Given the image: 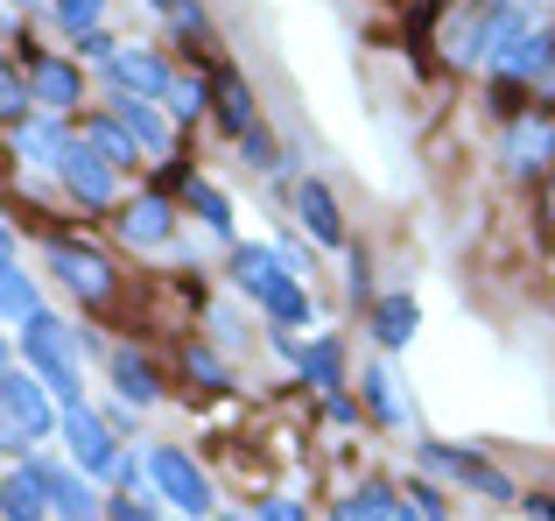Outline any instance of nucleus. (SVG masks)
<instances>
[{
    "instance_id": "1",
    "label": "nucleus",
    "mask_w": 555,
    "mask_h": 521,
    "mask_svg": "<svg viewBox=\"0 0 555 521\" xmlns=\"http://www.w3.org/2000/svg\"><path fill=\"white\" fill-rule=\"evenodd\" d=\"M232 289H240L246 303H260L268 310V325H310V282H302L296 268L282 260V247H232Z\"/></svg>"
},
{
    "instance_id": "2",
    "label": "nucleus",
    "mask_w": 555,
    "mask_h": 521,
    "mask_svg": "<svg viewBox=\"0 0 555 521\" xmlns=\"http://www.w3.org/2000/svg\"><path fill=\"white\" fill-rule=\"evenodd\" d=\"M22 367L50 387L64 409H85V373H78V331L64 317L42 310L36 325H22Z\"/></svg>"
},
{
    "instance_id": "3",
    "label": "nucleus",
    "mask_w": 555,
    "mask_h": 521,
    "mask_svg": "<svg viewBox=\"0 0 555 521\" xmlns=\"http://www.w3.org/2000/svg\"><path fill=\"white\" fill-rule=\"evenodd\" d=\"M42 260L56 268V282H64L70 296L85 303V310H106V303L120 296V268H113V260L99 254L92 240H64V233H56V240H50V254H42Z\"/></svg>"
},
{
    "instance_id": "4",
    "label": "nucleus",
    "mask_w": 555,
    "mask_h": 521,
    "mask_svg": "<svg viewBox=\"0 0 555 521\" xmlns=\"http://www.w3.org/2000/svg\"><path fill=\"white\" fill-rule=\"evenodd\" d=\"M0 409H8V452L22 458L28 444H42L56 430V416H50V387L36 381L28 367H8L0 373Z\"/></svg>"
},
{
    "instance_id": "5",
    "label": "nucleus",
    "mask_w": 555,
    "mask_h": 521,
    "mask_svg": "<svg viewBox=\"0 0 555 521\" xmlns=\"http://www.w3.org/2000/svg\"><path fill=\"white\" fill-rule=\"evenodd\" d=\"M99 78H106V92H113V99L127 92V99H155V106H169V92L183 85V71L169 64L163 50H149V42H127V50L113 56L106 71H99Z\"/></svg>"
},
{
    "instance_id": "6",
    "label": "nucleus",
    "mask_w": 555,
    "mask_h": 521,
    "mask_svg": "<svg viewBox=\"0 0 555 521\" xmlns=\"http://www.w3.org/2000/svg\"><path fill=\"white\" fill-rule=\"evenodd\" d=\"M149 480H155V494H163L177 514H190V521L218 508V494H211V480H204V466H197L190 452H177V444H155V452H149Z\"/></svg>"
},
{
    "instance_id": "7",
    "label": "nucleus",
    "mask_w": 555,
    "mask_h": 521,
    "mask_svg": "<svg viewBox=\"0 0 555 521\" xmlns=\"http://www.w3.org/2000/svg\"><path fill=\"white\" fill-rule=\"evenodd\" d=\"M56 177H64V191H70V205H78V212H120L127 205V198H120V169L85 141V127H78V149L64 155Z\"/></svg>"
},
{
    "instance_id": "8",
    "label": "nucleus",
    "mask_w": 555,
    "mask_h": 521,
    "mask_svg": "<svg viewBox=\"0 0 555 521\" xmlns=\"http://www.w3.org/2000/svg\"><path fill=\"white\" fill-rule=\"evenodd\" d=\"M500 163L506 177H548L555 169V113H520L514 127H500Z\"/></svg>"
},
{
    "instance_id": "9",
    "label": "nucleus",
    "mask_w": 555,
    "mask_h": 521,
    "mask_svg": "<svg viewBox=\"0 0 555 521\" xmlns=\"http://www.w3.org/2000/svg\"><path fill=\"white\" fill-rule=\"evenodd\" d=\"M64 444H70V458H78V472L85 480H113L120 472V430L106 423V416H92V409H64Z\"/></svg>"
},
{
    "instance_id": "10",
    "label": "nucleus",
    "mask_w": 555,
    "mask_h": 521,
    "mask_svg": "<svg viewBox=\"0 0 555 521\" xmlns=\"http://www.w3.org/2000/svg\"><path fill=\"white\" fill-rule=\"evenodd\" d=\"M28 92H36V113H50V120H70V113L85 106V64H78V56L42 50L36 64H28Z\"/></svg>"
},
{
    "instance_id": "11",
    "label": "nucleus",
    "mask_w": 555,
    "mask_h": 521,
    "mask_svg": "<svg viewBox=\"0 0 555 521\" xmlns=\"http://www.w3.org/2000/svg\"><path fill=\"white\" fill-rule=\"evenodd\" d=\"M113 233H120L127 247H169V240H177V198L134 191L120 212H113Z\"/></svg>"
},
{
    "instance_id": "12",
    "label": "nucleus",
    "mask_w": 555,
    "mask_h": 521,
    "mask_svg": "<svg viewBox=\"0 0 555 521\" xmlns=\"http://www.w3.org/2000/svg\"><path fill=\"white\" fill-rule=\"evenodd\" d=\"M28 466H36V480H42V494H50L56 521H106V494H99L85 472H64V466H50V458H28Z\"/></svg>"
},
{
    "instance_id": "13",
    "label": "nucleus",
    "mask_w": 555,
    "mask_h": 521,
    "mask_svg": "<svg viewBox=\"0 0 555 521\" xmlns=\"http://www.w3.org/2000/svg\"><path fill=\"white\" fill-rule=\"evenodd\" d=\"M288 205H296V219L310 226L317 247H345V212H338V198H331V183H324V177L288 183Z\"/></svg>"
},
{
    "instance_id": "14",
    "label": "nucleus",
    "mask_w": 555,
    "mask_h": 521,
    "mask_svg": "<svg viewBox=\"0 0 555 521\" xmlns=\"http://www.w3.org/2000/svg\"><path fill=\"white\" fill-rule=\"evenodd\" d=\"M113 120H120L127 127V135H134L141 141V155H149V163H177V135H169V120H163V113H155V99H113Z\"/></svg>"
},
{
    "instance_id": "15",
    "label": "nucleus",
    "mask_w": 555,
    "mask_h": 521,
    "mask_svg": "<svg viewBox=\"0 0 555 521\" xmlns=\"http://www.w3.org/2000/svg\"><path fill=\"white\" fill-rule=\"evenodd\" d=\"M106 373H113V395L134 402V409H155V402H163V373H155V359L134 353V345H113Z\"/></svg>"
},
{
    "instance_id": "16",
    "label": "nucleus",
    "mask_w": 555,
    "mask_h": 521,
    "mask_svg": "<svg viewBox=\"0 0 555 521\" xmlns=\"http://www.w3.org/2000/svg\"><path fill=\"white\" fill-rule=\"evenodd\" d=\"M70 149H78V127H70V120H50V113H36V120L14 135V155H22V163H36V169H64Z\"/></svg>"
},
{
    "instance_id": "17",
    "label": "nucleus",
    "mask_w": 555,
    "mask_h": 521,
    "mask_svg": "<svg viewBox=\"0 0 555 521\" xmlns=\"http://www.w3.org/2000/svg\"><path fill=\"white\" fill-rule=\"evenodd\" d=\"M366 325H373V345H379V353H393V345H408L422 331V303L408 296V289H387V296L366 310Z\"/></svg>"
},
{
    "instance_id": "18",
    "label": "nucleus",
    "mask_w": 555,
    "mask_h": 521,
    "mask_svg": "<svg viewBox=\"0 0 555 521\" xmlns=\"http://www.w3.org/2000/svg\"><path fill=\"white\" fill-rule=\"evenodd\" d=\"M0 310H8L14 331L42 317V296H36V282L22 275V260H14V240H8V233H0Z\"/></svg>"
},
{
    "instance_id": "19",
    "label": "nucleus",
    "mask_w": 555,
    "mask_h": 521,
    "mask_svg": "<svg viewBox=\"0 0 555 521\" xmlns=\"http://www.w3.org/2000/svg\"><path fill=\"white\" fill-rule=\"evenodd\" d=\"M443 50H450V64H457V71L492 64V22H486V14H450Z\"/></svg>"
},
{
    "instance_id": "20",
    "label": "nucleus",
    "mask_w": 555,
    "mask_h": 521,
    "mask_svg": "<svg viewBox=\"0 0 555 521\" xmlns=\"http://www.w3.org/2000/svg\"><path fill=\"white\" fill-rule=\"evenodd\" d=\"M296 373H302V387H317V395H345V345L338 339H317V345H302V359H296Z\"/></svg>"
},
{
    "instance_id": "21",
    "label": "nucleus",
    "mask_w": 555,
    "mask_h": 521,
    "mask_svg": "<svg viewBox=\"0 0 555 521\" xmlns=\"http://www.w3.org/2000/svg\"><path fill=\"white\" fill-rule=\"evenodd\" d=\"M85 141H92V149L106 155V163L120 169V177H127V169H141V163H149V155H141V141L127 135V127L113 120V113H99V120H85Z\"/></svg>"
},
{
    "instance_id": "22",
    "label": "nucleus",
    "mask_w": 555,
    "mask_h": 521,
    "mask_svg": "<svg viewBox=\"0 0 555 521\" xmlns=\"http://www.w3.org/2000/svg\"><path fill=\"white\" fill-rule=\"evenodd\" d=\"M211 106H218V127H225L232 141H240L246 127H260V106H254V92H246V78H240V71L211 85Z\"/></svg>"
},
{
    "instance_id": "23",
    "label": "nucleus",
    "mask_w": 555,
    "mask_h": 521,
    "mask_svg": "<svg viewBox=\"0 0 555 521\" xmlns=\"http://www.w3.org/2000/svg\"><path fill=\"white\" fill-rule=\"evenodd\" d=\"M183 381H197V395H225L232 387V367L211 339H183Z\"/></svg>"
},
{
    "instance_id": "24",
    "label": "nucleus",
    "mask_w": 555,
    "mask_h": 521,
    "mask_svg": "<svg viewBox=\"0 0 555 521\" xmlns=\"http://www.w3.org/2000/svg\"><path fill=\"white\" fill-rule=\"evenodd\" d=\"M457 480L472 486L478 500H492V508H520V486L506 480L500 466H492V458H478V452H464V466H457Z\"/></svg>"
},
{
    "instance_id": "25",
    "label": "nucleus",
    "mask_w": 555,
    "mask_h": 521,
    "mask_svg": "<svg viewBox=\"0 0 555 521\" xmlns=\"http://www.w3.org/2000/svg\"><path fill=\"white\" fill-rule=\"evenodd\" d=\"M0 500H8V521H42V514H50V494H42V480H36V466H28V458L8 472Z\"/></svg>"
},
{
    "instance_id": "26",
    "label": "nucleus",
    "mask_w": 555,
    "mask_h": 521,
    "mask_svg": "<svg viewBox=\"0 0 555 521\" xmlns=\"http://www.w3.org/2000/svg\"><path fill=\"white\" fill-rule=\"evenodd\" d=\"M183 212L204 226V233H218V240H232V205H225V191L218 183H204V177H190V191H183Z\"/></svg>"
},
{
    "instance_id": "27",
    "label": "nucleus",
    "mask_w": 555,
    "mask_h": 521,
    "mask_svg": "<svg viewBox=\"0 0 555 521\" xmlns=\"http://www.w3.org/2000/svg\"><path fill=\"white\" fill-rule=\"evenodd\" d=\"M359 387H366V409H373V423H387V430H401V423H408L401 395H393V373L379 367V359H373L366 373H359Z\"/></svg>"
},
{
    "instance_id": "28",
    "label": "nucleus",
    "mask_w": 555,
    "mask_h": 521,
    "mask_svg": "<svg viewBox=\"0 0 555 521\" xmlns=\"http://www.w3.org/2000/svg\"><path fill=\"white\" fill-rule=\"evenodd\" d=\"M169 28H177L183 50H197V42H211V14H204V0H163Z\"/></svg>"
},
{
    "instance_id": "29",
    "label": "nucleus",
    "mask_w": 555,
    "mask_h": 521,
    "mask_svg": "<svg viewBox=\"0 0 555 521\" xmlns=\"http://www.w3.org/2000/svg\"><path fill=\"white\" fill-rule=\"evenodd\" d=\"M50 14H56V28L78 42V36H92V28L106 22V0H50Z\"/></svg>"
},
{
    "instance_id": "30",
    "label": "nucleus",
    "mask_w": 555,
    "mask_h": 521,
    "mask_svg": "<svg viewBox=\"0 0 555 521\" xmlns=\"http://www.w3.org/2000/svg\"><path fill=\"white\" fill-rule=\"evenodd\" d=\"M240 155H246L254 169H288V155L274 149V135H268V127H246V135H240Z\"/></svg>"
},
{
    "instance_id": "31",
    "label": "nucleus",
    "mask_w": 555,
    "mask_h": 521,
    "mask_svg": "<svg viewBox=\"0 0 555 521\" xmlns=\"http://www.w3.org/2000/svg\"><path fill=\"white\" fill-rule=\"evenodd\" d=\"M345 296L359 303V310H373V260H366V247H352V268H345Z\"/></svg>"
},
{
    "instance_id": "32",
    "label": "nucleus",
    "mask_w": 555,
    "mask_h": 521,
    "mask_svg": "<svg viewBox=\"0 0 555 521\" xmlns=\"http://www.w3.org/2000/svg\"><path fill=\"white\" fill-rule=\"evenodd\" d=\"M120 50H127V42H113L106 28H92V36H78V64H99V71H106V64H113Z\"/></svg>"
},
{
    "instance_id": "33",
    "label": "nucleus",
    "mask_w": 555,
    "mask_h": 521,
    "mask_svg": "<svg viewBox=\"0 0 555 521\" xmlns=\"http://www.w3.org/2000/svg\"><path fill=\"white\" fill-rule=\"evenodd\" d=\"M106 521H163V514H155L149 494H113L106 500Z\"/></svg>"
},
{
    "instance_id": "34",
    "label": "nucleus",
    "mask_w": 555,
    "mask_h": 521,
    "mask_svg": "<svg viewBox=\"0 0 555 521\" xmlns=\"http://www.w3.org/2000/svg\"><path fill=\"white\" fill-rule=\"evenodd\" d=\"M408 508H415L422 521H450V500H443V494H436V486H429V480H415V486H408Z\"/></svg>"
},
{
    "instance_id": "35",
    "label": "nucleus",
    "mask_w": 555,
    "mask_h": 521,
    "mask_svg": "<svg viewBox=\"0 0 555 521\" xmlns=\"http://www.w3.org/2000/svg\"><path fill=\"white\" fill-rule=\"evenodd\" d=\"M254 521H310V508H302V500H260Z\"/></svg>"
},
{
    "instance_id": "36",
    "label": "nucleus",
    "mask_w": 555,
    "mask_h": 521,
    "mask_svg": "<svg viewBox=\"0 0 555 521\" xmlns=\"http://www.w3.org/2000/svg\"><path fill=\"white\" fill-rule=\"evenodd\" d=\"M282 260H288V268L302 275V282H310V275H317V254L302 247V240H282Z\"/></svg>"
},
{
    "instance_id": "37",
    "label": "nucleus",
    "mask_w": 555,
    "mask_h": 521,
    "mask_svg": "<svg viewBox=\"0 0 555 521\" xmlns=\"http://www.w3.org/2000/svg\"><path fill=\"white\" fill-rule=\"evenodd\" d=\"M324 416H331V423H359V402H352V395H331Z\"/></svg>"
},
{
    "instance_id": "38",
    "label": "nucleus",
    "mask_w": 555,
    "mask_h": 521,
    "mask_svg": "<svg viewBox=\"0 0 555 521\" xmlns=\"http://www.w3.org/2000/svg\"><path fill=\"white\" fill-rule=\"evenodd\" d=\"M211 331H218L225 345H232V339H246V331H240V317H232V310H211Z\"/></svg>"
},
{
    "instance_id": "39",
    "label": "nucleus",
    "mask_w": 555,
    "mask_h": 521,
    "mask_svg": "<svg viewBox=\"0 0 555 521\" xmlns=\"http://www.w3.org/2000/svg\"><path fill=\"white\" fill-rule=\"evenodd\" d=\"M542 226H548V233H555V169H548V177H542Z\"/></svg>"
},
{
    "instance_id": "40",
    "label": "nucleus",
    "mask_w": 555,
    "mask_h": 521,
    "mask_svg": "<svg viewBox=\"0 0 555 521\" xmlns=\"http://www.w3.org/2000/svg\"><path fill=\"white\" fill-rule=\"evenodd\" d=\"M331 521H373V514H366V508H359V500H352V494H345V500H338V508H331Z\"/></svg>"
},
{
    "instance_id": "41",
    "label": "nucleus",
    "mask_w": 555,
    "mask_h": 521,
    "mask_svg": "<svg viewBox=\"0 0 555 521\" xmlns=\"http://www.w3.org/2000/svg\"><path fill=\"white\" fill-rule=\"evenodd\" d=\"M500 8H514V0H457V14H500Z\"/></svg>"
},
{
    "instance_id": "42",
    "label": "nucleus",
    "mask_w": 555,
    "mask_h": 521,
    "mask_svg": "<svg viewBox=\"0 0 555 521\" xmlns=\"http://www.w3.org/2000/svg\"><path fill=\"white\" fill-rule=\"evenodd\" d=\"M8 8H36V0H8Z\"/></svg>"
},
{
    "instance_id": "43",
    "label": "nucleus",
    "mask_w": 555,
    "mask_h": 521,
    "mask_svg": "<svg viewBox=\"0 0 555 521\" xmlns=\"http://www.w3.org/2000/svg\"><path fill=\"white\" fill-rule=\"evenodd\" d=\"M149 8H163V0H149Z\"/></svg>"
}]
</instances>
